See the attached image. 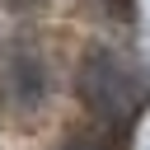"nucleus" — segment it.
Wrapping results in <instances>:
<instances>
[{"label":"nucleus","mask_w":150,"mask_h":150,"mask_svg":"<svg viewBox=\"0 0 150 150\" xmlns=\"http://www.w3.org/2000/svg\"><path fill=\"white\" fill-rule=\"evenodd\" d=\"M56 150H108V141H98V136H70V141L56 145Z\"/></svg>","instance_id":"f03ea898"},{"label":"nucleus","mask_w":150,"mask_h":150,"mask_svg":"<svg viewBox=\"0 0 150 150\" xmlns=\"http://www.w3.org/2000/svg\"><path fill=\"white\" fill-rule=\"evenodd\" d=\"M80 98H84V108L98 122H108V127L122 131V127H131V117L145 103V80H141V70L127 56H117V52H89L84 66H80Z\"/></svg>","instance_id":"f257e3e1"}]
</instances>
